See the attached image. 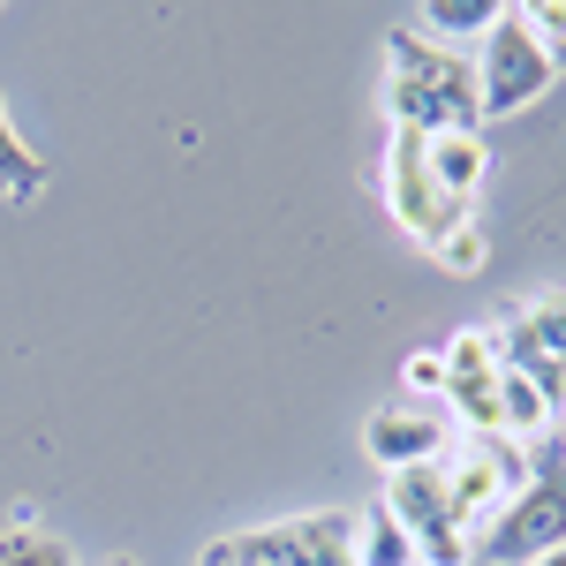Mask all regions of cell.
<instances>
[{"label":"cell","mask_w":566,"mask_h":566,"mask_svg":"<svg viewBox=\"0 0 566 566\" xmlns=\"http://www.w3.org/2000/svg\"><path fill=\"white\" fill-rule=\"evenodd\" d=\"M386 129L446 136V129H483V98H476V53L423 39L408 15L386 31Z\"/></svg>","instance_id":"1"},{"label":"cell","mask_w":566,"mask_h":566,"mask_svg":"<svg viewBox=\"0 0 566 566\" xmlns=\"http://www.w3.org/2000/svg\"><path fill=\"white\" fill-rule=\"evenodd\" d=\"M522 8H528V31L552 53V69L566 76V0H522Z\"/></svg>","instance_id":"18"},{"label":"cell","mask_w":566,"mask_h":566,"mask_svg":"<svg viewBox=\"0 0 566 566\" xmlns=\"http://www.w3.org/2000/svg\"><path fill=\"white\" fill-rule=\"evenodd\" d=\"M431 264H438V272H453V280L483 272V264H491V234H483V212L453 219V227H446V234L431 242Z\"/></svg>","instance_id":"15"},{"label":"cell","mask_w":566,"mask_h":566,"mask_svg":"<svg viewBox=\"0 0 566 566\" xmlns=\"http://www.w3.org/2000/svg\"><path fill=\"white\" fill-rule=\"evenodd\" d=\"M491 566H528L544 552H566V423L544 446H528V483L491 514V536H476Z\"/></svg>","instance_id":"2"},{"label":"cell","mask_w":566,"mask_h":566,"mask_svg":"<svg viewBox=\"0 0 566 566\" xmlns=\"http://www.w3.org/2000/svg\"><path fill=\"white\" fill-rule=\"evenodd\" d=\"M446 483H453V506H461L469 528H476L483 514H499V506L528 483V453L506 446V438H469L461 453H446Z\"/></svg>","instance_id":"9"},{"label":"cell","mask_w":566,"mask_h":566,"mask_svg":"<svg viewBox=\"0 0 566 566\" xmlns=\"http://www.w3.org/2000/svg\"><path fill=\"white\" fill-rule=\"evenodd\" d=\"M453 453V423H446V408H423V400H386V408H370L363 416V461L370 469H431Z\"/></svg>","instance_id":"8"},{"label":"cell","mask_w":566,"mask_h":566,"mask_svg":"<svg viewBox=\"0 0 566 566\" xmlns=\"http://www.w3.org/2000/svg\"><path fill=\"white\" fill-rule=\"evenodd\" d=\"M528 566H566V552H544V559H528Z\"/></svg>","instance_id":"20"},{"label":"cell","mask_w":566,"mask_h":566,"mask_svg":"<svg viewBox=\"0 0 566 566\" xmlns=\"http://www.w3.org/2000/svg\"><path fill=\"white\" fill-rule=\"evenodd\" d=\"M39 197H45V167H39V151L15 136V114H8V98H0V205L31 212Z\"/></svg>","instance_id":"12"},{"label":"cell","mask_w":566,"mask_h":566,"mask_svg":"<svg viewBox=\"0 0 566 566\" xmlns=\"http://www.w3.org/2000/svg\"><path fill=\"white\" fill-rule=\"evenodd\" d=\"M0 566H76V552L61 544V536H45V528H0Z\"/></svg>","instance_id":"16"},{"label":"cell","mask_w":566,"mask_h":566,"mask_svg":"<svg viewBox=\"0 0 566 566\" xmlns=\"http://www.w3.org/2000/svg\"><path fill=\"white\" fill-rule=\"evenodd\" d=\"M378 197H386V212L400 234H416L423 250H431L438 234L453 227V219H469L446 189L431 181V159H423V136L416 129H386V159H378Z\"/></svg>","instance_id":"7"},{"label":"cell","mask_w":566,"mask_h":566,"mask_svg":"<svg viewBox=\"0 0 566 566\" xmlns=\"http://www.w3.org/2000/svg\"><path fill=\"white\" fill-rule=\"evenodd\" d=\"M378 506H386L392 522L416 536V552H423V566H469L476 559V528H469V514L453 506V483H446V461H431V469H400V476H386V491H378Z\"/></svg>","instance_id":"4"},{"label":"cell","mask_w":566,"mask_h":566,"mask_svg":"<svg viewBox=\"0 0 566 566\" xmlns=\"http://www.w3.org/2000/svg\"><path fill=\"white\" fill-rule=\"evenodd\" d=\"M423 159H431V181L461 205L476 212L483 205V181H491V144L483 129H446V136H423Z\"/></svg>","instance_id":"10"},{"label":"cell","mask_w":566,"mask_h":566,"mask_svg":"<svg viewBox=\"0 0 566 566\" xmlns=\"http://www.w3.org/2000/svg\"><path fill=\"white\" fill-rule=\"evenodd\" d=\"M355 566H423V552L386 506H370V514H355Z\"/></svg>","instance_id":"13"},{"label":"cell","mask_w":566,"mask_h":566,"mask_svg":"<svg viewBox=\"0 0 566 566\" xmlns=\"http://www.w3.org/2000/svg\"><path fill=\"white\" fill-rule=\"evenodd\" d=\"M552 84H559V69H552L544 39L528 31V8H522V0H506V8H499V23H491V31H483V45H476L483 122H506V114L536 106Z\"/></svg>","instance_id":"3"},{"label":"cell","mask_w":566,"mask_h":566,"mask_svg":"<svg viewBox=\"0 0 566 566\" xmlns=\"http://www.w3.org/2000/svg\"><path fill=\"white\" fill-rule=\"evenodd\" d=\"M423 39H438V45H453V53H476L483 45V31L499 23V0H423L416 15H408Z\"/></svg>","instance_id":"11"},{"label":"cell","mask_w":566,"mask_h":566,"mask_svg":"<svg viewBox=\"0 0 566 566\" xmlns=\"http://www.w3.org/2000/svg\"><path fill=\"white\" fill-rule=\"evenodd\" d=\"M227 552L242 566H355V514L317 506V514H287L264 528H234Z\"/></svg>","instance_id":"6"},{"label":"cell","mask_w":566,"mask_h":566,"mask_svg":"<svg viewBox=\"0 0 566 566\" xmlns=\"http://www.w3.org/2000/svg\"><path fill=\"white\" fill-rule=\"evenodd\" d=\"M106 566H136V559H106Z\"/></svg>","instance_id":"21"},{"label":"cell","mask_w":566,"mask_h":566,"mask_svg":"<svg viewBox=\"0 0 566 566\" xmlns=\"http://www.w3.org/2000/svg\"><path fill=\"white\" fill-rule=\"evenodd\" d=\"M197 566H242V559H234V552H227V536H212V544H205V552H197Z\"/></svg>","instance_id":"19"},{"label":"cell","mask_w":566,"mask_h":566,"mask_svg":"<svg viewBox=\"0 0 566 566\" xmlns=\"http://www.w3.org/2000/svg\"><path fill=\"white\" fill-rule=\"evenodd\" d=\"M438 355H446V386H491V378L506 370V363H499V333H491V325H461V333H453Z\"/></svg>","instance_id":"14"},{"label":"cell","mask_w":566,"mask_h":566,"mask_svg":"<svg viewBox=\"0 0 566 566\" xmlns=\"http://www.w3.org/2000/svg\"><path fill=\"white\" fill-rule=\"evenodd\" d=\"M400 386L416 392L423 408H438V400H446V355H438V348H416L408 363H400Z\"/></svg>","instance_id":"17"},{"label":"cell","mask_w":566,"mask_h":566,"mask_svg":"<svg viewBox=\"0 0 566 566\" xmlns=\"http://www.w3.org/2000/svg\"><path fill=\"white\" fill-rule=\"evenodd\" d=\"M499 333V363L522 370L528 386H544L566 408V287H544L528 303H506L491 317Z\"/></svg>","instance_id":"5"}]
</instances>
